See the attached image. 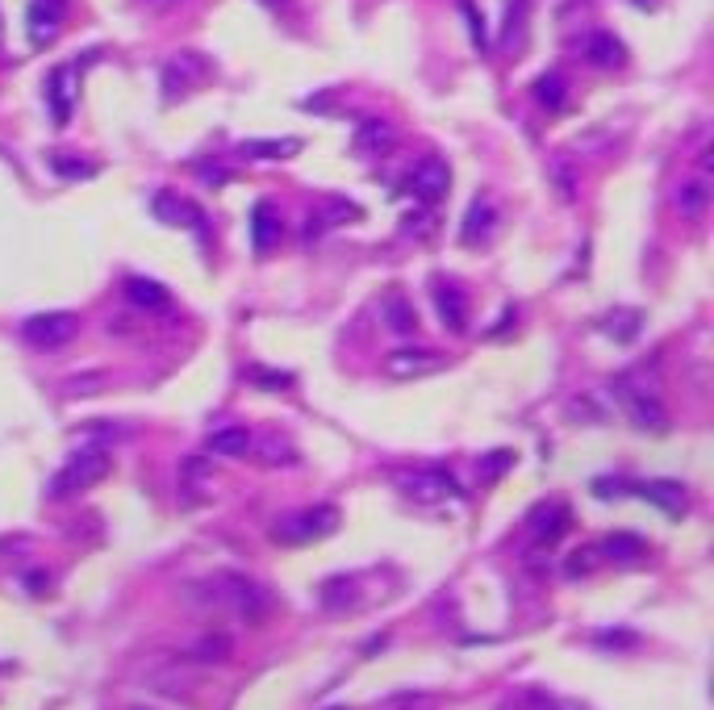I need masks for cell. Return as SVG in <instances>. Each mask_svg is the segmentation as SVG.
Here are the masks:
<instances>
[{
  "instance_id": "32",
  "label": "cell",
  "mask_w": 714,
  "mask_h": 710,
  "mask_svg": "<svg viewBox=\"0 0 714 710\" xmlns=\"http://www.w3.org/2000/svg\"><path fill=\"white\" fill-rule=\"evenodd\" d=\"M364 218V209L355 205V201H330L322 205V226H339V222H360Z\"/></svg>"
},
{
  "instance_id": "31",
  "label": "cell",
  "mask_w": 714,
  "mask_h": 710,
  "mask_svg": "<svg viewBox=\"0 0 714 710\" xmlns=\"http://www.w3.org/2000/svg\"><path fill=\"white\" fill-rule=\"evenodd\" d=\"M51 168H55L63 180H88L92 172H97V163H88V159H71V155H51Z\"/></svg>"
},
{
  "instance_id": "27",
  "label": "cell",
  "mask_w": 714,
  "mask_h": 710,
  "mask_svg": "<svg viewBox=\"0 0 714 710\" xmlns=\"http://www.w3.org/2000/svg\"><path fill=\"white\" fill-rule=\"evenodd\" d=\"M180 485H184V489H193V493L209 489V485H213V468H209V460H205V456H188V460L180 464Z\"/></svg>"
},
{
  "instance_id": "36",
  "label": "cell",
  "mask_w": 714,
  "mask_h": 710,
  "mask_svg": "<svg viewBox=\"0 0 714 710\" xmlns=\"http://www.w3.org/2000/svg\"><path fill=\"white\" fill-rule=\"evenodd\" d=\"M105 385H109V376L105 372H92V376H76V381H67L63 393H71V397H76V393H97Z\"/></svg>"
},
{
  "instance_id": "8",
  "label": "cell",
  "mask_w": 714,
  "mask_h": 710,
  "mask_svg": "<svg viewBox=\"0 0 714 710\" xmlns=\"http://www.w3.org/2000/svg\"><path fill=\"white\" fill-rule=\"evenodd\" d=\"M46 105H51L55 126H67L71 113L80 105V80H76V67H55L46 76Z\"/></svg>"
},
{
  "instance_id": "9",
  "label": "cell",
  "mask_w": 714,
  "mask_h": 710,
  "mask_svg": "<svg viewBox=\"0 0 714 710\" xmlns=\"http://www.w3.org/2000/svg\"><path fill=\"white\" fill-rule=\"evenodd\" d=\"M577 51H581V59H585L589 67H602V71H614V67L627 63V46L618 42V34H610V30L585 34V42L577 46Z\"/></svg>"
},
{
  "instance_id": "26",
  "label": "cell",
  "mask_w": 714,
  "mask_h": 710,
  "mask_svg": "<svg viewBox=\"0 0 714 710\" xmlns=\"http://www.w3.org/2000/svg\"><path fill=\"white\" fill-rule=\"evenodd\" d=\"M489 226H493V205L485 197H476L464 218V243H481V234H489Z\"/></svg>"
},
{
  "instance_id": "2",
  "label": "cell",
  "mask_w": 714,
  "mask_h": 710,
  "mask_svg": "<svg viewBox=\"0 0 714 710\" xmlns=\"http://www.w3.org/2000/svg\"><path fill=\"white\" fill-rule=\"evenodd\" d=\"M339 531V510L322 502V506H305L297 514H284L280 523L272 527V539L276 543H289V548H301V543H314V539H326Z\"/></svg>"
},
{
  "instance_id": "15",
  "label": "cell",
  "mask_w": 714,
  "mask_h": 710,
  "mask_svg": "<svg viewBox=\"0 0 714 710\" xmlns=\"http://www.w3.org/2000/svg\"><path fill=\"white\" fill-rule=\"evenodd\" d=\"M631 493H639L644 502H652L656 510H664L669 518H681L689 510V493L677 481H644V485H631Z\"/></svg>"
},
{
  "instance_id": "20",
  "label": "cell",
  "mask_w": 714,
  "mask_h": 710,
  "mask_svg": "<svg viewBox=\"0 0 714 710\" xmlns=\"http://www.w3.org/2000/svg\"><path fill=\"white\" fill-rule=\"evenodd\" d=\"M301 147L305 142L289 134V138H247L238 151L247 159H293V155H301Z\"/></svg>"
},
{
  "instance_id": "41",
  "label": "cell",
  "mask_w": 714,
  "mask_h": 710,
  "mask_svg": "<svg viewBox=\"0 0 714 710\" xmlns=\"http://www.w3.org/2000/svg\"><path fill=\"white\" fill-rule=\"evenodd\" d=\"M639 5H644V9H648V5H652V0H639Z\"/></svg>"
},
{
  "instance_id": "39",
  "label": "cell",
  "mask_w": 714,
  "mask_h": 710,
  "mask_svg": "<svg viewBox=\"0 0 714 710\" xmlns=\"http://www.w3.org/2000/svg\"><path fill=\"white\" fill-rule=\"evenodd\" d=\"M552 176H556V184L564 188V197H573V163H568V159H560Z\"/></svg>"
},
{
  "instance_id": "5",
  "label": "cell",
  "mask_w": 714,
  "mask_h": 710,
  "mask_svg": "<svg viewBox=\"0 0 714 710\" xmlns=\"http://www.w3.org/2000/svg\"><path fill=\"white\" fill-rule=\"evenodd\" d=\"M76 335H80V314H67V310L34 314V318H26V326H21V339H26L34 351H59Z\"/></svg>"
},
{
  "instance_id": "3",
  "label": "cell",
  "mask_w": 714,
  "mask_h": 710,
  "mask_svg": "<svg viewBox=\"0 0 714 710\" xmlns=\"http://www.w3.org/2000/svg\"><path fill=\"white\" fill-rule=\"evenodd\" d=\"M397 489L418 506H447V502H460L464 497L460 481L451 477L447 468H410L397 477Z\"/></svg>"
},
{
  "instance_id": "24",
  "label": "cell",
  "mask_w": 714,
  "mask_h": 710,
  "mask_svg": "<svg viewBox=\"0 0 714 710\" xmlns=\"http://www.w3.org/2000/svg\"><path fill=\"white\" fill-rule=\"evenodd\" d=\"M234 652V644H230V635L226 631H209V635H201L197 644H193V660H201V665H222V660Z\"/></svg>"
},
{
  "instance_id": "38",
  "label": "cell",
  "mask_w": 714,
  "mask_h": 710,
  "mask_svg": "<svg viewBox=\"0 0 714 710\" xmlns=\"http://www.w3.org/2000/svg\"><path fill=\"white\" fill-rule=\"evenodd\" d=\"M510 464H514V456H510V452H493V456L481 464V477H485V481H497Z\"/></svg>"
},
{
  "instance_id": "37",
  "label": "cell",
  "mask_w": 714,
  "mask_h": 710,
  "mask_svg": "<svg viewBox=\"0 0 714 710\" xmlns=\"http://www.w3.org/2000/svg\"><path fill=\"white\" fill-rule=\"evenodd\" d=\"M593 564H598V552L585 548V552H573V556H568L564 573H568V577H585V573H593Z\"/></svg>"
},
{
  "instance_id": "33",
  "label": "cell",
  "mask_w": 714,
  "mask_h": 710,
  "mask_svg": "<svg viewBox=\"0 0 714 710\" xmlns=\"http://www.w3.org/2000/svg\"><path fill=\"white\" fill-rule=\"evenodd\" d=\"M460 13L468 17V30H472V46L476 51H489V34H485V17L476 13L472 0H460Z\"/></svg>"
},
{
  "instance_id": "25",
  "label": "cell",
  "mask_w": 714,
  "mask_h": 710,
  "mask_svg": "<svg viewBox=\"0 0 714 710\" xmlns=\"http://www.w3.org/2000/svg\"><path fill=\"white\" fill-rule=\"evenodd\" d=\"M602 552H606L610 560H639V556L648 552V543L639 539V535H631V531H614V535H606Z\"/></svg>"
},
{
  "instance_id": "23",
  "label": "cell",
  "mask_w": 714,
  "mask_h": 710,
  "mask_svg": "<svg viewBox=\"0 0 714 710\" xmlns=\"http://www.w3.org/2000/svg\"><path fill=\"white\" fill-rule=\"evenodd\" d=\"M531 92H535V101L543 109H552V113H564V105H568V84H564L560 71H547V76H539Z\"/></svg>"
},
{
  "instance_id": "16",
  "label": "cell",
  "mask_w": 714,
  "mask_h": 710,
  "mask_svg": "<svg viewBox=\"0 0 714 710\" xmlns=\"http://www.w3.org/2000/svg\"><path fill=\"white\" fill-rule=\"evenodd\" d=\"M564 531H568V506H564V502H543V506L531 514V535H535V543H556Z\"/></svg>"
},
{
  "instance_id": "4",
  "label": "cell",
  "mask_w": 714,
  "mask_h": 710,
  "mask_svg": "<svg viewBox=\"0 0 714 710\" xmlns=\"http://www.w3.org/2000/svg\"><path fill=\"white\" fill-rule=\"evenodd\" d=\"M213 80V63L197 51H180L163 63V97L168 101H184L193 97L197 88H205Z\"/></svg>"
},
{
  "instance_id": "30",
  "label": "cell",
  "mask_w": 714,
  "mask_h": 710,
  "mask_svg": "<svg viewBox=\"0 0 714 710\" xmlns=\"http://www.w3.org/2000/svg\"><path fill=\"white\" fill-rule=\"evenodd\" d=\"M639 326H644V318H639V314H610V318H602V330H606V335H614L618 343H631L635 335H639Z\"/></svg>"
},
{
  "instance_id": "18",
  "label": "cell",
  "mask_w": 714,
  "mask_h": 710,
  "mask_svg": "<svg viewBox=\"0 0 714 710\" xmlns=\"http://www.w3.org/2000/svg\"><path fill=\"white\" fill-rule=\"evenodd\" d=\"M251 239H255V251H259V255H268V251L280 243V218H276L272 201H259V205L251 209Z\"/></svg>"
},
{
  "instance_id": "35",
  "label": "cell",
  "mask_w": 714,
  "mask_h": 710,
  "mask_svg": "<svg viewBox=\"0 0 714 710\" xmlns=\"http://www.w3.org/2000/svg\"><path fill=\"white\" fill-rule=\"evenodd\" d=\"M593 644H598V648H635L639 635L635 631H598V635H593Z\"/></svg>"
},
{
  "instance_id": "12",
  "label": "cell",
  "mask_w": 714,
  "mask_h": 710,
  "mask_svg": "<svg viewBox=\"0 0 714 710\" xmlns=\"http://www.w3.org/2000/svg\"><path fill=\"white\" fill-rule=\"evenodd\" d=\"M151 209H155V218H159V222H168V226H188V230H197L201 239L209 234V226H205V213H201L193 201L176 197V193H159Z\"/></svg>"
},
{
  "instance_id": "34",
  "label": "cell",
  "mask_w": 714,
  "mask_h": 710,
  "mask_svg": "<svg viewBox=\"0 0 714 710\" xmlns=\"http://www.w3.org/2000/svg\"><path fill=\"white\" fill-rule=\"evenodd\" d=\"M247 381L259 385V389H289V385H293V372H280V376H276L272 368H251Z\"/></svg>"
},
{
  "instance_id": "6",
  "label": "cell",
  "mask_w": 714,
  "mask_h": 710,
  "mask_svg": "<svg viewBox=\"0 0 714 710\" xmlns=\"http://www.w3.org/2000/svg\"><path fill=\"white\" fill-rule=\"evenodd\" d=\"M406 188H410V197L418 201V205H439L443 197H447V188H451V168H447V159H439V155H426L418 168L410 172V180H406Z\"/></svg>"
},
{
  "instance_id": "22",
  "label": "cell",
  "mask_w": 714,
  "mask_h": 710,
  "mask_svg": "<svg viewBox=\"0 0 714 710\" xmlns=\"http://www.w3.org/2000/svg\"><path fill=\"white\" fill-rule=\"evenodd\" d=\"M251 452H259V460L264 464H297V447H293V439L289 435H276V431H268L264 439H255L251 435Z\"/></svg>"
},
{
  "instance_id": "28",
  "label": "cell",
  "mask_w": 714,
  "mask_h": 710,
  "mask_svg": "<svg viewBox=\"0 0 714 710\" xmlns=\"http://www.w3.org/2000/svg\"><path fill=\"white\" fill-rule=\"evenodd\" d=\"M318 598H322L326 610H347V606H355V581H347V577L326 581Z\"/></svg>"
},
{
  "instance_id": "1",
  "label": "cell",
  "mask_w": 714,
  "mask_h": 710,
  "mask_svg": "<svg viewBox=\"0 0 714 710\" xmlns=\"http://www.w3.org/2000/svg\"><path fill=\"white\" fill-rule=\"evenodd\" d=\"M109 468H113V456L105 452V447H80V452L51 477L46 493L51 497H76V493H84L92 485H101L109 477Z\"/></svg>"
},
{
  "instance_id": "29",
  "label": "cell",
  "mask_w": 714,
  "mask_h": 710,
  "mask_svg": "<svg viewBox=\"0 0 714 710\" xmlns=\"http://www.w3.org/2000/svg\"><path fill=\"white\" fill-rule=\"evenodd\" d=\"M385 318H389V326L397 330V335H414V330H418V314H414V305H406L401 297H389Z\"/></svg>"
},
{
  "instance_id": "17",
  "label": "cell",
  "mask_w": 714,
  "mask_h": 710,
  "mask_svg": "<svg viewBox=\"0 0 714 710\" xmlns=\"http://www.w3.org/2000/svg\"><path fill=\"white\" fill-rule=\"evenodd\" d=\"M397 147V134L389 122H380V117H368V122H360V130H355V151L360 155H389Z\"/></svg>"
},
{
  "instance_id": "21",
  "label": "cell",
  "mask_w": 714,
  "mask_h": 710,
  "mask_svg": "<svg viewBox=\"0 0 714 710\" xmlns=\"http://www.w3.org/2000/svg\"><path fill=\"white\" fill-rule=\"evenodd\" d=\"M205 447H209L213 456L238 460V456L251 452V431H247V426H222V431H213V435L205 439Z\"/></svg>"
},
{
  "instance_id": "10",
  "label": "cell",
  "mask_w": 714,
  "mask_h": 710,
  "mask_svg": "<svg viewBox=\"0 0 714 710\" xmlns=\"http://www.w3.org/2000/svg\"><path fill=\"white\" fill-rule=\"evenodd\" d=\"M443 364H447V360H443V355H435V351L401 347V351H393L389 360H385V372L397 376V381H410V376H431V372H439Z\"/></svg>"
},
{
  "instance_id": "11",
  "label": "cell",
  "mask_w": 714,
  "mask_h": 710,
  "mask_svg": "<svg viewBox=\"0 0 714 710\" xmlns=\"http://www.w3.org/2000/svg\"><path fill=\"white\" fill-rule=\"evenodd\" d=\"M431 293H435L443 326L451 330V335H464V330H468V297H464V289H460V284H451V280H435Z\"/></svg>"
},
{
  "instance_id": "7",
  "label": "cell",
  "mask_w": 714,
  "mask_h": 710,
  "mask_svg": "<svg viewBox=\"0 0 714 710\" xmlns=\"http://www.w3.org/2000/svg\"><path fill=\"white\" fill-rule=\"evenodd\" d=\"M618 397H623V410L639 431H664V426H669V414H664L660 397H652L648 389H635L631 381H618Z\"/></svg>"
},
{
  "instance_id": "19",
  "label": "cell",
  "mask_w": 714,
  "mask_h": 710,
  "mask_svg": "<svg viewBox=\"0 0 714 710\" xmlns=\"http://www.w3.org/2000/svg\"><path fill=\"white\" fill-rule=\"evenodd\" d=\"M673 201H677V213L685 222H702L706 209H710V184L706 180H685Z\"/></svg>"
},
{
  "instance_id": "40",
  "label": "cell",
  "mask_w": 714,
  "mask_h": 710,
  "mask_svg": "<svg viewBox=\"0 0 714 710\" xmlns=\"http://www.w3.org/2000/svg\"><path fill=\"white\" fill-rule=\"evenodd\" d=\"M593 493L598 497H623V493H631V485H623V481H593Z\"/></svg>"
},
{
  "instance_id": "13",
  "label": "cell",
  "mask_w": 714,
  "mask_h": 710,
  "mask_svg": "<svg viewBox=\"0 0 714 710\" xmlns=\"http://www.w3.org/2000/svg\"><path fill=\"white\" fill-rule=\"evenodd\" d=\"M122 293H126V305H134V310H142V314H168L172 310V293L163 289L159 280L130 276Z\"/></svg>"
},
{
  "instance_id": "14",
  "label": "cell",
  "mask_w": 714,
  "mask_h": 710,
  "mask_svg": "<svg viewBox=\"0 0 714 710\" xmlns=\"http://www.w3.org/2000/svg\"><path fill=\"white\" fill-rule=\"evenodd\" d=\"M63 13H67V0H30V9H26V26H30V38L38 46H46L59 26H63Z\"/></svg>"
}]
</instances>
